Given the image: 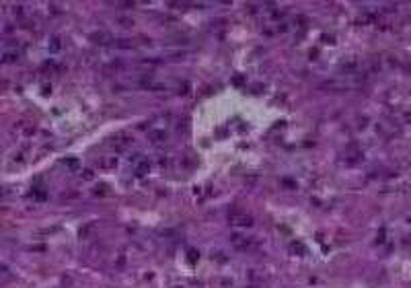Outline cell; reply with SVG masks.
<instances>
[{"instance_id":"cell-1","label":"cell","mask_w":411,"mask_h":288,"mask_svg":"<svg viewBox=\"0 0 411 288\" xmlns=\"http://www.w3.org/2000/svg\"><path fill=\"white\" fill-rule=\"evenodd\" d=\"M228 218H230V222L232 224H239V226H249V224L253 222L249 214H241V212H232Z\"/></svg>"}]
</instances>
